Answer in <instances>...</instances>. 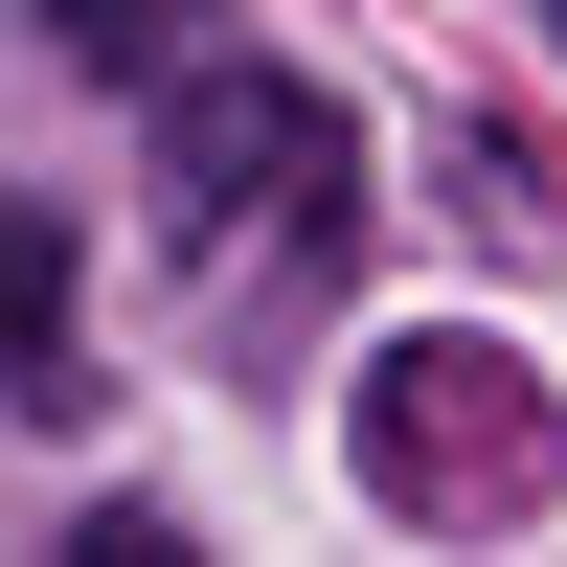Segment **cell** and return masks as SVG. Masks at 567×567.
Returning a JSON list of instances; mask_svg holds the SVG:
<instances>
[{"instance_id": "cell-4", "label": "cell", "mask_w": 567, "mask_h": 567, "mask_svg": "<svg viewBox=\"0 0 567 567\" xmlns=\"http://www.w3.org/2000/svg\"><path fill=\"white\" fill-rule=\"evenodd\" d=\"M182 45H205V0H45V69H114V91H159Z\"/></svg>"}, {"instance_id": "cell-3", "label": "cell", "mask_w": 567, "mask_h": 567, "mask_svg": "<svg viewBox=\"0 0 567 567\" xmlns=\"http://www.w3.org/2000/svg\"><path fill=\"white\" fill-rule=\"evenodd\" d=\"M0 386L69 409V205H0Z\"/></svg>"}, {"instance_id": "cell-2", "label": "cell", "mask_w": 567, "mask_h": 567, "mask_svg": "<svg viewBox=\"0 0 567 567\" xmlns=\"http://www.w3.org/2000/svg\"><path fill=\"white\" fill-rule=\"evenodd\" d=\"M341 432H363V499H386V523H545V499H567V409L499 341H454V318L363 363Z\"/></svg>"}, {"instance_id": "cell-5", "label": "cell", "mask_w": 567, "mask_h": 567, "mask_svg": "<svg viewBox=\"0 0 567 567\" xmlns=\"http://www.w3.org/2000/svg\"><path fill=\"white\" fill-rule=\"evenodd\" d=\"M545 23H567V0H545Z\"/></svg>"}, {"instance_id": "cell-1", "label": "cell", "mask_w": 567, "mask_h": 567, "mask_svg": "<svg viewBox=\"0 0 567 567\" xmlns=\"http://www.w3.org/2000/svg\"><path fill=\"white\" fill-rule=\"evenodd\" d=\"M341 205H363V182H341V91L250 69V45H182V69H159V227H182V250H250V227H272V250L318 272Z\"/></svg>"}]
</instances>
